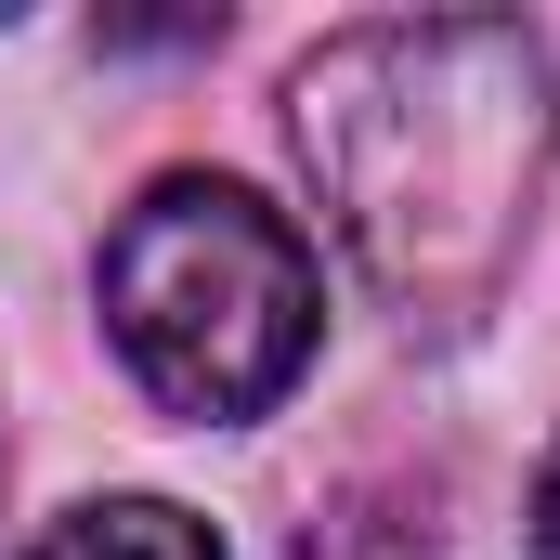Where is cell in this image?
<instances>
[{
  "instance_id": "1",
  "label": "cell",
  "mask_w": 560,
  "mask_h": 560,
  "mask_svg": "<svg viewBox=\"0 0 560 560\" xmlns=\"http://www.w3.org/2000/svg\"><path fill=\"white\" fill-rule=\"evenodd\" d=\"M287 156L405 339H469L535 235L560 66L522 13H365L287 66Z\"/></svg>"
},
{
  "instance_id": "2",
  "label": "cell",
  "mask_w": 560,
  "mask_h": 560,
  "mask_svg": "<svg viewBox=\"0 0 560 560\" xmlns=\"http://www.w3.org/2000/svg\"><path fill=\"white\" fill-rule=\"evenodd\" d=\"M105 339L170 418L196 430H248L275 418L326 339V275L313 235L275 196H248L235 170H156L131 209L105 222Z\"/></svg>"
},
{
  "instance_id": "3",
  "label": "cell",
  "mask_w": 560,
  "mask_h": 560,
  "mask_svg": "<svg viewBox=\"0 0 560 560\" xmlns=\"http://www.w3.org/2000/svg\"><path fill=\"white\" fill-rule=\"evenodd\" d=\"M26 560H222V535L196 509H170V495H92V509H66Z\"/></svg>"
},
{
  "instance_id": "4",
  "label": "cell",
  "mask_w": 560,
  "mask_h": 560,
  "mask_svg": "<svg viewBox=\"0 0 560 560\" xmlns=\"http://www.w3.org/2000/svg\"><path fill=\"white\" fill-rule=\"evenodd\" d=\"M535 560H560V443H548V469H535Z\"/></svg>"
}]
</instances>
